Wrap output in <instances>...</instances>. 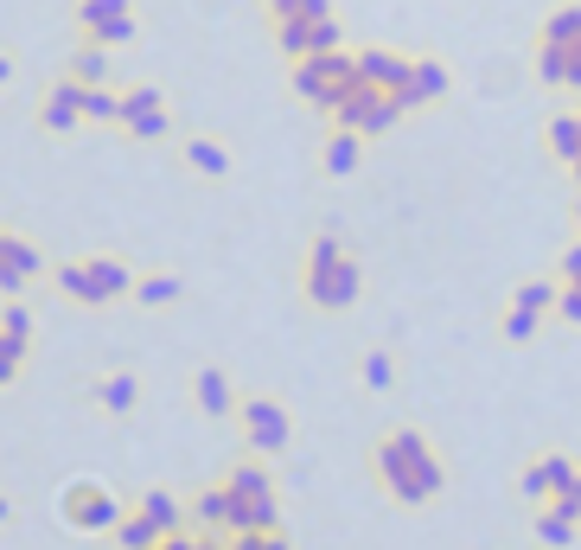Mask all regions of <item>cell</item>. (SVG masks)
<instances>
[{
  "label": "cell",
  "mask_w": 581,
  "mask_h": 550,
  "mask_svg": "<svg viewBox=\"0 0 581 550\" xmlns=\"http://www.w3.org/2000/svg\"><path fill=\"white\" fill-rule=\"evenodd\" d=\"M153 110H167L160 90H128V97H122V122H141V115H153Z\"/></svg>",
  "instance_id": "cell-23"
},
{
  "label": "cell",
  "mask_w": 581,
  "mask_h": 550,
  "mask_svg": "<svg viewBox=\"0 0 581 550\" xmlns=\"http://www.w3.org/2000/svg\"><path fill=\"white\" fill-rule=\"evenodd\" d=\"M71 77L77 83H103V45H83L71 58Z\"/></svg>",
  "instance_id": "cell-22"
},
{
  "label": "cell",
  "mask_w": 581,
  "mask_h": 550,
  "mask_svg": "<svg viewBox=\"0 0 581 550\" xmlns=\"http://www.w3.org/2000/svg\"><path fill=\"white\" fill-rule=\"evenodd\" d=\"M115 538H122V550H160V531H153L141 513L122 518V525H115Z\"/></svg>",
  "instance_id": "cell-15"
},
{
  "label": "cell",
  "mask_w": 581,
  "mask_h": 550,
  "mask_svg": "<svg viewBox=\"0 0 581 550\" xmlns=\"http://www.w3.org/2000/svg\"><path fill=\"white\" fill-rule=\"evenodd\" d=\"M192 513H198V525H212V531H224V513H230V493H224V486H205Z\"/></svg>",
  "instance_id": "cell-18"
},
{
  "label": "cell",
  "mask_w": 581,
  "mask_h": 550,
  "mask_svg": "<svg viewBox=\"0 0 581 550\" xmlns=\"http://www.w3.org/2000/svg\"><path fill=\"white\" fill-rule=\"evenodd\" d=\"M33 276H38V250L33 244H20V237H7V244H0V289L20 294Z\"/></svg>",
  "instance_id": "cell-7"
},
{
  "label": "cell",
  "mask_w": 581,
  "mask_h": 550,
  "mask_svg": "<svg viewBox=\"0 0 581 550\" xmlns=\"http://www.w3.org/2000/svg\"><path fill=\"white\" fill-rule=\"evenodd\" d=\"M198 409H205V416H230V409H237V391H230V378H224L218 366L198 371Z\"/></svg>",
  "instance_id": "cell-9"
},
{
  "label": "cell",
  "mask_w": 581,
  "mask_h": 550,
  "mask_svg": "<svg viewBox=\"0 0 581 550\" xmlns=\"http://www.w3.org/2000/svg\"><path fill=\"white\" fill-rule=\"evenodd\" d=\"M237 416H243V429H250V448H255V454H282V448H288L294 423H288V409H282V404L250 397V404H237Z\"/></svg>",
  "instance_id": "cell-4"
},
{
  "label": "cell",
  "mask_w": 581,
  "mask_h": 550,
  "mask_svg": "<svg viewBox=\"0 0 581 550\" xmlns=\"http://www.w3.org/2000/svg\"><path fill=\"white\" fill-rule=\"evenodd\" d=\"M185 160H192L198 173H212V180H218V173H230V154H224L218 142H185Z\"/></svg>",
  "instance_id": "cell-16"
},
{
  "label": "cell",
  "mask_w": 581,
  "mask_h": 550,
  "mask_svg": "<svg viewBox=\"0 0 581 550\" xmlns=\"http://www.w3.org/2000/svg\"><path fill=\"white\" fill-rule=\"evenodd\" d=\"M0 83H7V65H0Z\"/></svg>",
  "instance_id": "cell-34"
},
{
  "label": "cell",
  "mask_w": 581,
  "mask_h": 550,
  "mask_svg": "<svg viewBox=\"0 0 581 550\" xmlns=\"http://www.w3.org/2000/svg\"><path fill=\"white\" fill-rule=\"evenodd\" d=\"M0 244H7V231H0Z\"/></svg>",
  "instance_id": "cell-35"
},
{
  "label": "cell",
  "mask_w": 581,
  "mask_h": 550,
  "mask_svg": "<svg viewBox=\"0 0 581 550\" xmlns=\"http://www.w3.org/2000/svg\"><path fill=\"white\" fill-rule=\"evenodd\" d=\"M13 378H20V366H7V359H0V384H13Z\"/></svg>",
  "instance_id": "cell-31"
},
{
  "label": "cell",
  "mask_w": 581,
  "mask_h": 550,
  "mask_svg": "<svg viewBox=\"0 0 581 550\" xmlns=\"http://www.w3.org/2000/svg\"><path fill=\"white\" fill-rule=\"evenodd\" d=\"M549 506H556V513H562V518H576V525H581V468H576V474H569V480H562V493H556Z\"/></svg>",
  "instance_id": "cell-24"
},
{
  "label": "cell",
  "mask_w": 581,
  "mask_h": 550,
  "mask_svg": "<svg viewBox=\"0 0 581 550\" xmlns=\"http://www.w3.org/2000/svg\"><path fill=\"white\" fill-rule=\"evenodd\" d=\"M255 550H288V538L282 531H255Z\"/></svg>",
  "instance_id": "cell-29"
},
{
  "label": "cell",
  "mask_w": 581,
  "mask_h": 550,
  "mask_svg": "<svg viewBox=\"0 0 581 550\" xmlns=\"http://www.w3.org/2000/svg\"><path fill=\"white\" fill-rule=\"evenodd\" d=\"M556 301H562V321H576V327H581V289H576V282L556 294Z\"/></svg>",
  "instance_id": "cell-28"
},
{
  "label": "cell",
  "mask_w": 581,
  "mask_h": 550,
  "mask_svg": "<svg viewBox=\"0 0 581 550\" xmlns=\"http://www.w3.org/2000/svg\"><path fill=\"white\" fill-rule=\"evenodd\" d=\"M537 538H544L549 550H569L576 545V518H562L556 506H544V513H537Z\"/></svg>",
  "instance_id": "cell-12"
},
{
  "label": "cell",
  "mask_w": 581,
  "mask_h": 550,
  "mask_svg": "<svg viewBox=\"0 0 581 550\" xmlns=\"http://www.w3.org/2000/svg\"><path fill=\"white\" fill-rule=\"evenodd\" d=\"M77 20H83L90 45H115V38L135 33V7H128V0H83Z\"/></svg>",
  "instance_id": "cell-5"
},
{
  "label": "cell",
  "mask_w": 581,
  "mask_h": 550,
  "mask_svg": "<svg viewBox=\"0 0 581 550\" xmlns=\"http://www.w3.org/2000/svg\"><path fill=\"white\" fill-rule=\"evenodd\" d=\"M96 397H103V409H135V397H141V384H135L128 371H110V378L96 384Z\"/></svg>",
  "instance_id": "cell-11"
},
{
  "label": "cell",
  "mask_w": 581,
  "mask_h": 550,
  "mask_svg": "<svg viewBox=\"0 0 581 550\" xmlns=\"http://www.w3.org/2000/svg\"><path fill=\"white\" fill-rule=\"evenodd\" d=\"M90 276H96L103 301H115V294H128V289H135V276H128L122 262H110V257H96V262H90Z\"/></svg>",
  "instance_id": "cell-14"
},
{
  "label": "cell",
  "mask_w": 581,
  "mask_h": 550,
  "mask_svg": "<svg viewBox=\"0 0 581 550\" xmlns=\"http://www.w3.org/2000/svg\"><path fill=\"white\" fill-rule=\"evenodd\" d=\"M58 289L71 294V301H83V307H103V289H96V276H90V262H65V269H58Z\"/></svg>",
  "instance_id": "cell-10"
},
{
  "label": "cell",
  "mask_w": 581,
  "mask_h": 550,
  "mask_svg": "<svg viewBox=\"0 0 581 550\" xmlns=\"http://www.w3.org/2000/svg\"><path fill=\"white\" fill-rule=\"evenodd\" d=\"M135 301H147V307L180 301V276H147V282H135Z\"/></svg>",
  "instance_id": "cell-17"
},
{
  "label": "cell",
  "mask_w": 581,
  "mask_h": 550,
  "mask_svg": "<svg viewBox=\"0 0 581 550\" xmlns=\"http://www.w3.org/2000/svg\"><path fill=\"white\" fill-rule=\"evenodd\" d=\"M7 518H13V500H7V493H0V525H7Z\"/></svg>",
  "instance_id": "cell-32"
},
{
  "label": "cell",
  "mask_w": 581,
  "mask_h": 550,
  "mask_svg": "<svg viewBox=\"0 0 581 550\" xmlns=\"http://www.w3.org/2000/svg\"><path fill=\"white\" fill-rule=\"evenodd\" d=\"M135 513H141L147 525L160 531V538H173V531H185V506H180V500H173V493H167V486H147V493H141V506H135Z\"/></svg>",
  "instance_id": "cell-8"
},
{
  "label": "cell",
  "mask_w": 581,
  "mask_h": 550,
  "mask_svg": "<svg viewBox=\"0 0 581 550\" xmlns=\"http://www.w3.org/2000/svg\"><path fill=\"white\" fill-rule=\"evenodd\" d=\"M537 333V314H524V307H511V321H505V339H531Z\"/></svg>",
  "instance_id": "cell-27"
},
{
  "label": "cell",
  "mask_w": 581,
  "mask_h": 550,
  "mask_svg": "<svg viewBox=\"0 0 581 550\" xmlns=\"http://www.w3.org/2000/svg\"><path fill=\"white\" fill-rule=\"evenodd\" d=\"M0 333H7V339H20V346H33V314H26V301H7Z\"/></svg>",
  "instance_id": "cell-19"
},
{
  "label": "cell",
  "mask_w": 581,
  "mask_h": 550,
  "mask_svg": "<svg viewBox=\"0 0 581 550\" xmlns=\"http://www.w3.org/2000/svg\"><path fill=\"white\" fill-rule=\"evenodd\" d=\"M224 486H230L237 500H275V480L262 474V468H237V474L224 480Z\"/></svg>",
  "instance_id": "cell-13"
},
{
  "label": "cell",
  "mask_w": 581,
  "mask_h": 550,
  "mask_svg": "<svg viewBox=\"0 0 581 550\" xmlns=\"http://www.w3.org/2000/svg\"><path fill=\"white\" fill-rule=\"evenodd\" d=\"M371 468H377V480L397 493L402 506H429L441 486H447V474H441V454L429 448V436H422V429H390V436L371 448Z\"/></svg>",
  "instance_id": "cell-1"
},
{
  "label": "cell",
  "mask_w": 581,
  "mask_h": 550,
  "mask_svg": "<svg viewBox=\"0 0 581 550\" xmlns=\"http://www.w3.org/2000/svg\"><path fill=\"white\" fill-rule=\"evenodd\" d=\"M549 301H556V289H549V282H524V289H517V307H524V314H544Z\"/></svg>",
  "instance_id": "cell-25"
},
{
  "label": "cell",
  "mask_w": 581,
  "mask_h": 550,
  "mask_svg": "<svg viewBox=\"0 0 581 550\" xmlns=\"http://www.w3.org/2000/svg\"><path fill=\"white\" fill-rule=\"evenodd\" d=\"M307 294L320 307H352L358 301V262H345V244L339 237H314V257H307Z\"/></svg>",
  "instance_id": "cell-2"
},
{
  "label": "cell",
  "mask_w": 581,
  "mask_h": 550,
  "mask_svg": "<svg viewBox=\"0 0 581 550\" xmlns=\"http://www.w3.org/2000/svg\"><path fill=\"white\" fill-rule=\"evenodd\" d=\"M562 276H569V282H581V244L569 250V257H562Z\"/></svg>",
  "instance_id": "cell-30"
},
{
  "label": "cell",
  "mask_w": 581,
  "mask_h": 550,
  "mask_svg": "<svg viewBox=\"0 0 581 550\" xmlns=\"http://www.w3.org/2000/svg\"><path fill=\"white\" fill-rule=\"evenodd\" d=\"M58 518L71 525V531H83V538H96V531H115L122 525V500H115L110 486H96V480H71L65 493H58Z\"/></svg>",
  "instance_id": "cell-3"
},
{
  "label": "cell",
  "mask_w": 581,
  "mask_h": 550,
  "mask_svg": "<svg viewBox=\"0 0 581 550\" xmlns=\"http://www.w3.org/2000/svg\"><path fill=\"white\" fill-rule=\"evenodd\" d=\"M364 384H371V391H390V384H397L390 352H364Z\"/></svg>",
  "instance_id": "cell-21"
},
{
  "label": "cell",
  "mask_w": 581,
  "mask_h": 550,
  "mask_svg": "<svg viewBox=\"0 0 581 550\" xmlns=\"http://www.w3.org/2000/svg\"><path fill=\"white\" fill-rule=\"evenodd\" d=\"M128 128H135V135H141V142H153V135H167V128H173V122H167V110H153V115H141V122H128Z\"/></svg>",
  "instance_id": "cell-26"
},
{
  "label": "cell",
  "mask_w": 581,
  "mask_h": 550,
  "mask_svg": "<svg viewBox=\"0 0 581 550\" xmlns=\"http://www.w3.org/2000/svg\"><path fill=\"white\" fill-rule=\"evenodd\" d=\"M569 474H576V461H569V454H544V461H531V468H524L517 486H524V500H556Z\"/></svg>",
  "instance_id": "cell-6"
},
{
  "label": "cell",
  "mask_w": 581,
  "mask_h": 550,
  "mask_svg": "<svg viewBox=\"0 0 581 550\" xmlns=\"http://www.w3.org/2000/svg\"><path fill=\"white\" fill-rule=\"evenodd\" d=\"M358 167V142L352 135H332L327 142V173H352Z\"/></svg>",
  "instance_id": "cell-20"
},
{
  "label": "cell",
  "mask_w": 581,
  "mask_h": 550,
  "mask_svg": "<svg viewBox=\"0 0 581 550\" xmlns=\"http://www.w3.org/2000/svg\"><path fill=\"white\" fill-rule=\"evenodd\" d=\"M198 550H230V545H218V538H198Z\"/></svg>",
  "instance_id": "cell-33"
}]
</instances>
